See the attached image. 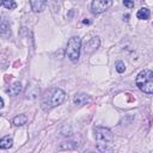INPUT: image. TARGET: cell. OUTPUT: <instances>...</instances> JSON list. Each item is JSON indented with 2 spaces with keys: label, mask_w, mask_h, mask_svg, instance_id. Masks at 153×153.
Masks as SVG:
<instances>
[{
  "label": "cell",
  "mask_w": 153,
  "mask_h": 153,
  "mask_svg": "<svg viewBox=\"0 0 153 153\" xmlns=\"http://www.w3.org/2000/svg\"><path fill=\"white\" fill-rule=\"evenodd\" d=\"M20 91H22V84L20 82H14L10 87V90H7V93H10L11 96H17V94H19Z\"/></svg>",
  "instance_id": "cell-12"
},
{
  "label": "cell",
  "mask_w": 153,
  "mask_h": 153,
  "mask_svg": "<svg viewBox=\"0 0 153 153\" xmlns=\"http://www.w3.org/2000/svg\"><path fill=\"white\" fill-rule=\"evenodd\" d=\"M94 139L97 142V148L100 152H111L112 151V142H114V134L109 128L98 126L94 128Z\"/></svg>",
  "instance_id": "cell-1"
},
{
  "label": "cell",
  "mask_w": 153,
  "mask_h": 153,
  "mask_svg": "<svg viewBox=\"0 0 153 153\" xmlns=\"http://www.w3.org/2000/svg\"><path fill=\"white\" fill-rule=\"evenodd\" d=\"M100 45V39L99 37H92L90 41L85 43V53H92L96 49H98Z\"/></svg>",
  "instance_id": "cell-6"
},
{
  "label": "cell",
  "mask_w": 153,
  "mask_h": 153,
  "mask_svg": "<svg viewBox=\"0 0 153 153\" xmlns=\"http://www.w3.org/2000/svg\"><path fill=\"white\" fill-rule=\"evenodd\" d=\"M13 145V140L11 136H4L2 139H0V148L1 149H8L11 148Z\"/></svg>",
  "instance_id": "cell-10"
},
{
  "label": "cell",
  "mask_w": 153,
  "mask_h": 153,
  "mask_svg": "<svg viewBox=\"0 0 153 153\" xmlns=\"http://www.w3.org/2000/svg\"><path fill=\"white\" fill-rule=\"evenodd\" d=\"M66 99V93L63 90L57 88V87H53L49 88L48 91H45L43 99H42V105L44 110H49L53 109L60 104H62Z\"/></svg>",
  "instance_id": "cell-2"
},
{
  "label": "cell",
  "mask_w": 153,
  "mask_h": 153,
  "mask_svg": "<svg viewBox=\"0 0 153 153\" xmlns=\"http://www.w3.org/2000/svg\"><path fill=\"white\" fill-rule=\"evenodd\" d=\"M112 5V0H93L91 4V11L94 14L105 12Z\"/></svg>",
  "instance_id": "cell-5"
},
{
  "label": "cell",
  "mask_w": 153,
  "mask_h": 153,
  "mask_svg": "<svg viewBox=\"0 0 153 153\" xmlns=\"http://www.w3.org/2000/svg\"><path fill=\"white\" fill-rule=\"evenodd\" d=\"M135 84L139 90L147 94H151L153 92V72L151 69L141 71L136 76Z\"/></svg>",
  "instance_id": "cell-3"
},
{
  "label": "cell",
  "mask_w": 153,
  "mask_h": 153,
  "mask_svg": "<svg viewBox=\"0 0 153 153\" xmlns=\"http://www.w3.org/2000/svg\"><path fill=\"white\" fill-rule=\"evenodd\" d=\"M88 96L87 94H85V93H78V94H75L74 96V99H73V102H74V104L75 105H84V104H86L87 102H88Z\"/></svg>",
  "instance_id": "cell-9"
},
{
  "label": "cell",
  "mask_w": 153,
  "mask_h": 153,
  "mask_svg": "<svg viewBox=\"0 0 153 153\" xmlns=\"http://www.w3.org/2000/svg\"><path fill=\"white\" fill-rule=\"evenodd\" d=\"M82 23H84V24H90V20H87V19H84V20H82Z\"/></svg>",
  "instance_id": "cell-18"
},
{
  "label": "cell",
  "mask_w": 153,
  "mask_h": 153,
  "mask_svg": "<svg viewBox=\"0 0 153 153\" xmlns=\"http://www.w3.org/2000/svg\"><path fill=\"white\" fill-rule=\"evenodd\" d=\"M80 49H81V39L78 36L71 37L67 42L66 48V55L72 62H76L80 56Z\"/></svg>",
  "instance_id": "cell-4"
},
{
  "label": "cell",
  "mask_w": 153,
  "mask_h": 153,
  "mask_svg": "<svg viewBox=\"0 0 153 153\" xmlns=\"http://www.w3.org/2000/svg\"><path fill=\"white\" fill-rule=\"evenodd\" d=\"M2 106H4V100H2V98L0 97V109H1Z\"/></svg>",
  "instance_id": "cell-17"
},
{
  "label": "cell",
  "mask_w": 153,
  "mask_h": 153,
  "mask_svg": "<svg viewBox=\"0 0 153 153\" xmlns=\"http://www.w3.org/2000/svg\"><path fill=\"white\" fill-rule=\"evenodd\" d=\"M0 35L4 37H10L11 36V29H10V23L6 18L0 17Z\"/></svg>",
  "instance_id": "cell-7"
},
{
  "label": "cell",
  "mask_w": 153,
  "mask_h": 153,
  "mask_svg": "<svg viewBox=\"0 0 153 153\" xmlns=\"http://www.w3.org/2000/svg\"><path fill=\"white\" fill-rule=\"evenodd\" d=\"M30 5H31L32 11L41 12L44 10V7L47 5V0H30Z\"/></svg>",
  "instance_id": "cell-8"
},
{
  "label": "cell",
  "mask_w": 153,
  "mask_h": 153,
  "mask_svg": "<svg viewBox=\"0 0 153 153\" xmlns=\"http://www.w3.org/2000/svg\"><path fill=\"white\" fill-rule=\"evenodd\" d=\"M123 5L128 8H131V7H134V1L133 0H123Z\"/></svg>",
  "instance_id": "cell-16"
},
{
  "label": "cell",
  "mask_w": 153,
  "mask_h": 153,
  "mask_svg": "<svg viewBox=\"0 0 153 153\" xmlns=\"http://www.w3.org/2000/svg\"><path fill=\"white\" fill-rule=\"evenodd\" d=\"M26 121H27V117H26V115H24V114L17 115V116L13 118V123H14L16 126H18V127L24 126V124L26 123Z\"/></svg>",
  "instance_id": "cell-13"
},
{
  "label": "cell",
  "mask_w": 153,
  "mask_h": 153,
  "mask_svg": "<svg viewBox=\"0 0 153 153\" xmlns=\"http://www.w3.org/2000/svg\"><path fill=\"white\" fill-rule=\"evenodd\" d=\"M0 6H4L7 10H13L17 7V4L14 0H0Z\"/></svg>",
  "instance_id": "cell-14"
},
{
  "label": "cell",
  "mask_w": 153,
  "mask_h": 153,
  "mask_svg": "<svg viewBox=\"0 0 153 153\" xmlns=\"http://www.w3.org/2000/svg\"><path fill=\"white\" fill-rule=\"evenodd\" d=\"M115 67H116V71H117L118 73H123L124 69H126V66H124V63H123L122 61H117Z\"/></svg>",
  "instance_id": "cell-15"
},
{
  "label": "cell",
  "mask_w": 153,
  "mask_h": 153,
  "mask_svg": "<svg viewBox=\"0 0 153 153\" xmlns=\"http://www.w3.org/2000/svg\"><path fill=\"white\" fill-rule=\"evenodd\" d=\"M149 16H151V12H149V10H148V8H146V7L140 8V10L137 11V13H136L137 19H142V20L148 19V18H149Z\"/></svg>",
  "instance_id": "cell-11"
}]
</instances>
